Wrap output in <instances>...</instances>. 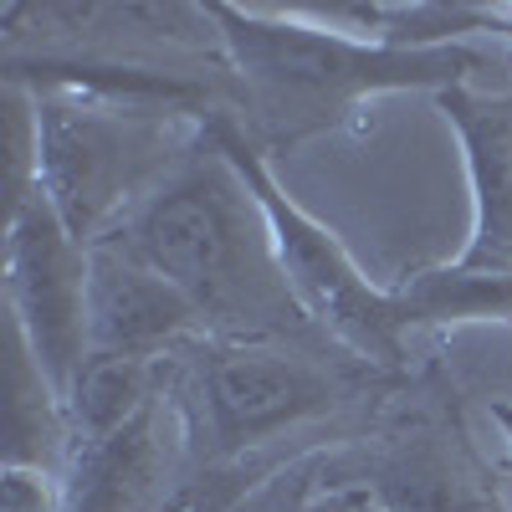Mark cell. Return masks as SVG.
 <instances>
[{"instance_id":"5","label":"cell","mask_w":512,"mask_h":512,"mask_svg":"<svg viewBox=\"0 0 512 512\" xmlns=\"http://www.w3.org/2000/svg\"><path fill=\"white\" fill-rule=\"evenodd\" d=\"M349 369H369L338 344L292 338H195L180 349L185 405L216 451L267 441L282 425L328 410Z\"/></svg>"},{"instance_id":"8","label":"cell","mask_w":512,"mask_h":512,"mask_svg":"<svg viewBox=\"0 0 512 512\" xmlns=\"http://www.w3.org/2000/svg\"><path fill=\"white\" fill-rule=\"evenodd\" d=\"M374 492L395 512H497V497L466 451L456 410L436 395L405 410L374 461Z\"/></svg>"},{"instance_id":"9","label":"cell","mask_w":512,"mask_h":512,"mask_svg":"<svg viewBox=\"0 0 512 512\" xmlns=\"http://www.w3.org/2000/svg\"><path fill=\"white\" fill-rule=\"evenodd\" d=\"M436 108L466 149V175L477 195L472 241L451 267L512 277V93L487 98L461 82V88L436 93Z\"/></svg>"},{"instance_id":"1","label":"cell","mask_w":512,"mask_h":512,"mask_svg":"<svg viewBox=\"0 0 512 512\" xmlns=\"http://www.w3.org/2000/svg\"><path fill=\"white\" fill-rule=\"evenodd\" d=\"M113 236L185 292L205 338L328 344L297 303L272 221L231 159L216 118Z\"/></svg>"},{"instance_id":"6","label":"cell","mask_w":512,"mask_h":512,"mask_svg":"<svg viewBox=\"0 0 512 512\" xmlns=\"http://www.w3.org/2000/svg\"><path fill=\"white\" fill-rule=\"evenodd\" d=\"M6 297L11 323L26 333L36 364L57 390L88 359V246L72 241L47 195L31 190L6 226Z\"/></svg>"},{"instance_id":"12","label":"cell","mask_w":512,"mask_h":512,"mask_svg":"<svg viewBox=\"0 0 512 512\" xmlns=\"http://www.w3.org/2000/svg\"><path fill=\"white\" fill-rule=\"evenodd\" d=\"M292 512H338V507L328 502V507H292Z\"/></svg>"},{"instance_id":"10","label":"cell","mask_w":512,"mask_h":512,"mask_svg":"<svg viewBox=\"0 0 512 512\" xmlns=\"http://www.w3.org/2000/svg\"><path fill=\"white\" fill-rule=\"evenodd\" d=\"M6 512H52V497L41 487V477H26L21 466H11L6 477Z\"/></svg>"},{"instance_id":"7","label":"cell","mask_w":512,"mask_h":512,"mask_svg":"<svg viewBox=\"0 0 512 512\" xmlns=\"http://www.w3.org/2000/svg\"><path fill=\"white\" fill-rule=\"evenodd\" d=\"M195 338H205L200 313L134 246L118 236L88 246V354L169 359Z\"/></svg>"},{"instance_id":"4","label":"cell","mask_w":512,"mask_h":512,"mask_svg":"<svg viewBox=\"0 0 512 512\" xmlns=\"http://www.w3.org/2000/svg\"><path fill=\"white\" fill-rule=\"evenodd\" d=\"M216 128H221L231 159L241 164L246 185L256 190V200H262V210H267L277 251H282V267H287V282L297 292V303H303V313L313 318V328L328 338V344H338L344 354H354L369 369H400L405 333H410L400 287L395 292L374 287L359 272L354 256L338 246V236L323 231L308 210L277 185V175L267 169L262 149L246 139L236 113H221Z\"/></svg>"},{"instance_id":"2","label":"cell","mask_w":512,"mask_h":512,"mask_svg":"<svg viewBox=\"0 0 512 512\" xmlns=\"http://www.w3.org/2000/svg\"><path fill=\"white\" fill-rule=\"evenodd\" d=\"M236 77V118L256 149H292L338 134L379 93L461 88L487 52L477 47H395L354 31L297 21L272 6H210Z\"/></svg>"},{"instance_id":"11","label":"cell","mask_w":512,"mask_h":512,"mask_svg":"<svg viewBox=\"0 0 512 512\" xmlns=\"http://www.w3.org/2000/svg\"><path fill=\"white\" fill-rule=\"evenodd\" d=\"M497 420L507 425V436H512V410H507V405H497Z\"/></svg>"},{"instance_id":"3","label":"cell","mask_w":512,"mask_h":512,"mask_svg":"<svg viewBox=\"0 0 512 512\" xmlns=\"http://www.w3.org/2000/svg\"><path fill=\"white\" fill-rule=\"evenodd\" d=\"M205 123L210 118L164 103L36 93V190L72 241L98 246L190 154Z\"/></svg>"}]
</instances>
